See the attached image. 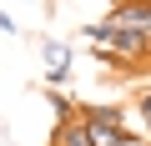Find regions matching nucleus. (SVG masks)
Listing matches in <instances>:
<instances>
[{"instance_id": "obj_1", "label": "nucleus", "mask_w": 151, "mask_h": 146, "mask_svg": "<svg viewBox=\"0 0 151 146\" xmlns=\"http://www.w3.org/2000/svg\"><path fill=\"white\" fill-rule=\"evenodd\" d=\"M76 121L91 136V146H126V121H121L116 106H81Z\"/></svg>"}, {"instance_id": "obj_2", "label": "nucleus", "mask_w": 151, "mask_h": 146, "mask_svg": "<svg viewBox=\"0 0 151 146\" xmlns=\"http://www.w3.org/2000/svg\"><path fill=\"white\" fill-rule=\"evenodd\" d=\"M70 60H76V55H70V45H65V40H40V65H45V81H55V86H60V81L70 76Z\"/></svg>"}, {"instance_id": "obj_3", "label": "nucleus", "mask_w": 151, "mask_h": 146, "mask_svg": "<svg viewBox=\"0 0 151 146\" xmlns=\"http://www.w3.org/2000/svg\"><path fill=\"white\" fill-rule=\"evenodd\" d=\"M106 20L111 25H131V30H151V0H121Z\"/></svg>"}, {"instance_id": "obj_4", "label": "nucleus", "mask_w": 151, "mask_h": 146, "mask_svg": "<svg viewBox=\"0 0 151 146\" xmlns=\"http://www.w3.org/2000/svg\"><path fill=\"white\" fill-rule=\"evenodd\" d=\"M50 146H91V136L81 131V121L70 116V121H60V126H55V141H50Z\"/></svg>"}, {"instance_id": "obj_5", "label": "nucleus", "mask_w": 151, "mask_h": 146, "mask_svg": "<svg viewBox=\"0 0 151 146\" xmlns=\"http://www.w3.org/2000/svg\"><path fill=\"white\" fill-rule=\"evenodd\" d=\"M136 111H141V121H146V131H151V86L136 96Z\"/></svg>"}, {"instance_id": "obj_6", "label": "nucleus", "mask_w": 151, "mask_h": 146, "mask_svg": "<svg viewBox=\"0 0 151 146\" xmlns=\"http://www.w3.org/2000/svg\"><path fill=\"white\" fill-rule=\"evenodd\" d=\"M50 106H55V116H60V121H70V116H76V111H70V101H65V96H55V91H50Z\"/></svg>"}]
</instances>
